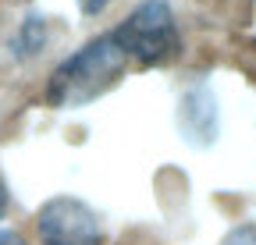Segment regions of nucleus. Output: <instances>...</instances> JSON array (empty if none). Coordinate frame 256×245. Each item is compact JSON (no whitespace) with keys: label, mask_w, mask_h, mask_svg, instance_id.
I'll return each mask as SVG.
<instances>
[{"label":"nucleus","mask_w":256,"mask_h":245,"mask_svg":"<svg viewBox=\"0 0 256 245\" xmlns=\"http://www.w3.org/2000/svg\"><path fill=\"white\" fill-rule=\"evenodd\" d=\"M124 75V50L114 43V36H96L82 50H75L68 60H60L46 82V103L57 110L86 107L96 96L110 93Z\"/></svg>","instance_id":"1"},{"label":"nucleus","mask_w":256,"mask_h":245,"mask_svg":"<svg viewBox=\"0 0 256 245\" xmlns=\"http://www.w3.org/2000/svg\"><path fill=\"white\" fill-rule=\"evenodd\" d=\"M110 36L124 50V57H136L146 68L168 64L182 53V36L168 0H142Z\"/></svg>","instance_id":"2"},{"label":"nucleus","mask_w":256,"mask_h":245,"mask_svg":"<svg viewBox=\"0 0 256 245\" xmlns=\"http://www.w3.org/2000/svg\"><path fill=\"white\" fill-rule=\"evenodd\" d=\"M36 228L43 245H104V228L96 210L75 196H57L40 206Z\"/></svg>","instance_id":"3"},{"label":"nucleus","mask_w":256,"mask_h":245,"mask_svg":"<svg viewBox=\"0 0 256 245\" xmlns=\"http://www.w3.org/2000/svg\"><path fill=\"white\" fill-rule=\"evenodd\" d=\"M178 128H182L185 142H192V146H210L217 139V100L206 85H196L182 96Z\"/></svg>","instance_id":"4"},{"label":"nucleus","mask_w":256,"mask_h":245,"mask_svg":"<svg viewBox=\"0 0 256 245\" xmlns=\"http://www.w3.org/2000/svg\"><path fill=\"white\" fill-rule=\"evenodd\" d=\"M14 57L18 60H25V57H36L43 46H46V21L40 18V14H28L25 21H22V28H18V36H14Z\"/></svg>","instance_id":"5"},{"label":"nucleus","mask_w":256,"mask_h":245,"mask_svg":"<svg viewBox=\"0 0 256 245\" xmlns=\"http://www.w3.org/2000/svg\"><path fill=\"white\" fill-rule=\"evenodd\" d=\"M220 245H256V224H238L220 238Z\"/></svg>","instance_id":"6"},{"label":"nucleus","mask_w":256,"mask_h":245,"mask_svg":"<svg viewBox=\"0 0 256 245\" xmlns=\"http://www.w3.org/2000/svg\"><path fill=\"white\" fill-rule=\"evenodd\" d=\"M107 4H110V0H78V7H82L86 14H100Z\"/></svg>","instance_id":"7"},{"label":"nucleus","mask_w":256,"mask_h":245,"mask_svg":"<svg viewBox=\"0 0 256 245\" xmlns=\"http://www.w3.org/2000/svg\"><path fill=\"white\" fill-rule=\"evenodd\" d=\"M0 245H25V238H22L18 231H8V228H4V231H0Z\"/></svg>","instance_id":"8"},{"label":"nucleus","mask_w":256,"mask_h":245,"mask_svg":"<svg viewBox=\"0 0 256 245\" xmlns=\"http://www.w3.org/2000/svg\"><path fill=\"white\" fill-rule=\"evenodd\" d=\"M8 213V185H4V178H0V217Z\"/></svg>","instance_id":"9"}]
</instances>
